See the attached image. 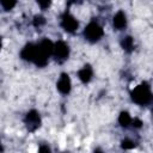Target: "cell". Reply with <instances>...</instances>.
Returning <instances> with one entry per match:
<instances>
[{
  "instance_id": "2",
  "label": "cell",
  "mask_w": 153,
  "mask_h": 153,
  "mask_svg": "<svg viewBox=\"0 0 153 153\" xmlns=\"http://www.w3.org/2000/svg\"><path fill=\"white\" fill-rule=\"evenodd\" d=\"M103 33H104L103 29L94 22H91L84 30V35H85L86 39L90 42H97L98 39L102 38Z\"/></svg>"
},
{
  "instance_id": "11",
  "label": "cell",
  "mask_w": 153,
  "mask_h": 153,
  "mask_svg": "<svg viewBox=\"0 0 153 153\" xmlns=\"http://www.w3.org/2000/svg\"><path fill=\"white\" fill-rule=\"evenodd\" d=\"M122 47L124 50L127 51H131L133 48H134V39L130 37V36H127L122 39Z\"/></svg>"
},
{
  "instance_id": "16",
  "label": "cell",
  "mask_w": 153,
  "mask_h": 153,
  "mask_svg": "<svg viewBox=\"0 0 153 153\" xmlns=\"http://www.w3.org/2000/svg\"><path fill=\"white\" fill-rule=\"evenodd\" d=\"M39 151H49V148L48 147H41Z\"/></svg>"
},
{
  "instance_id": "9",
  "label": "cell",
  "mask_w": 153,
  "mask_h": 153,
  "mask_svg": "<svg viewBox=\"0 0 153 153\" xmlns=\"http://www.w3.org/2000/svg\"><path fill=\"white\" fill-rule=\"evenodd\" d=\"M92 68H91V66H84L79 72H78V78L82 81V82H88L90 80H91V78H92Z\"/></svg>"
},
{
  "instance_id": "17",
  "label": "cell",
  "mask_w": 153,
  "mask_h": 153,
  "mask_svg": "<svg viewBox=\"0 0 153 153\" xmlns=\"http://www.w3.org/2000/svg\"><path fill=\"white\" fill-rule=\"evenodd\" d=\"M0 49H1V38H0Z\"/></svg>"
},
{
  "instance_id": "5",
  "label": "cell",
  "mask_w": 153,
  "mask_h": 153,
  "mask_svg": "<svg viewBox=\"0 0 153 153\" xmlns=\"http://www.w3.org/2000/svg\"><path fill=\"white\" fill-rule=\"evenodd\" d=\"M25 122L29 127L30 130H35L39 127L41 124V118H39V114L36 110H31L26 114L25 116Z\"/></svg>"
},
{
  "instance_id": "6",
  "label": "cell",
  "mask_w": 153,
  "mask_h": 153,
  "mask_svg": "<svg viewBox=\"0 0 153 153\" xmlns=\"http://www.w3.org/2000/svg\"><path fill=\"white\" fill-rule=\"evenodd\" d=\"M71 86H72V84H71V79H69L68 74H66V73L61 74L60 79L57 81V90L62 94H67L71 91Z\"/></svg>"
},
{
  "instance_id": "8",
  "label": "cell",
  "mask_w": 153,
  "mask_h": 153,
  "mask_svg": "<svg viewBox=\"0 0 153 153\" xmlns=\"http://www.w3.org/2000/svg\"><path fill=\"white\" fill-rule=\"evenodd\" d=\"M126 25H127L126 14H124L122 11L117 12V13L115 14V17H114V26H115L117 30H122V29L126 27Z\"/></svg>"
},
{
  "instance_id": "15",
  "label": "cell",
  "mask_w": 153,
  "mask_h": 153,
  "mask_svg": "<svg viewBox=\"0 0 153 153\" xmlns=\"http://www.w3.org/2000/svg\"><path fill=\"white\" fill-rule=\"evenodd\" d=\"M44 23H45V20H44V18L41 17V16H36L35 19H33V25H35V26H41V25L44 24Z\"/></svg>"
},
{
  "instance_id": "18",
  "label": "cell",
  "mask_w": 153,
  "mask_h": 153,
  "mask_svg": "<svg viewBox=\"0 0 153 153\" xmlns=\"http://www.w3.org/2000/svg\"><path fill=\"white\" fill-rule=\"evenodd\" d=\"M0 151H1V145H0Z\"/></svg>"
},
{
  "instance_id": "12",
  "label": "cell",
  "mask_w": 153,
  "mask_h": 153,
  "mask_svg": "<svg viewBox=\"0 0 153 153\" xmlns=\"http://www.w3.org/2000/svg\"><path fill=\"white\" fill-rule=\"evenodd\" d=\"M0 2H1V6H2L6 11H10V10H12V8L16 6L17 0H0Z\"/></svg>"
},
{
  "instance_id": "1",
  "label": "cell",
  "mask_w": 153,
  "mask_h": 153,
  "mask_svg": "<svg viewBox=\"0 0 153 153\" xmlns=\"http://www.w3.org/2000/svg\"><path fill=\"white\" fill-rule=\"evenodd\" d=\"M131 98L139 105H147L152 99V92L149 85L143 81L142 84L136 86L131 91Z\"/></svg>"
},
{
  "instance_id": "4",
  "label": "cell",
  "mask_w": 153,
  "mask_h": 153,
  "mask_svg": "<svg viewBox=\"0 0 153 153\" xmlns=\"http://www.w3.org/2000/svg\"><path fill=\"white\" fill-rule=\"evenodd\" d=\"M61 25H62V27L66 31L74 32L78 29V25L79 24H78V20L73 16H71L69 13H65L62 16V18H61Z\"/></svg>"
},
{
  "instance_id": "14",
  "label": "cell",
  "mask_w": 153,
  "mask_h": 153,
  "mask_svg": "<svg viewBox=\"0 0 153 153\" xmlns=\"http://www.w3.org/2000/svg\"><path fill=\"white\" fill-rule=\"evenodd\" d=\"M37 2H38L39 7H41L42 10H45V8H48V7L50 6L51 0H37Z\"/></svg>"
},
{
  "instance_id": "7",
  "label": "cell",
  "mask_w": 153,
  "mask_h": 153,
  "mask_svg": "<svg viewBox=\"0 0 153 153\" xmlns=\"http://www.w3.org/2000/svg\"><path fill=\"white\" fill-rule=\"evenodd\" d=\"M36 53H37V45L36 44H26L23 50L20 51V56L23 60H26V61H33L35 56H36Z\"/></svg>"
},
{
  "instance_id": "10",
  "label": "cell",
  "mask_w": 153,
  "mask_h": 153,
  "mask_svg": "<svg viewBox=\"0 0 153 153\" xmlns=\"http://www.w3.org/2000/svg\"><path fill=\"white\" fill-rule=\"evenodd\" d=\"M131 117H130V115L127 112V111H123V112H121L120 114V116H118V123L122 126V127H128L130 123H131Z\"/></svg>"
},
{
  "instance_id": "3",
  "label": "cell",
  "mask_w": 153,
  "mask_h": 153,
  "mask_svg": "<svg viewBox=\"0 0 153 153\" xmlns=\"http://www.w3.org/2000/svg\"><path fill=\"white\" fill-rule=\"evenodd\" d=\"M53 54L55 55V57H56L59 61H63V60H66V59L68 57L69 48H68V45H67L63 41H59L57 43L54 44Z\"/></svg>"
},
{
  "instance_id": "13",
  "label": "cell",
  "mask_w": 153,
  "mask_h": 153,
  "mask_svg": "<svg viewBox=\"0 0 153 153\" xmlns=\"http://www.w3.org/2000/svg\"><path fill=\"white\" fill-rule=\"evenodd\" d=\"M122 147L124 149H131L135 147V143L131 141V140H123L122 141Z\"/></svg>"
}]
</instances>
